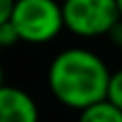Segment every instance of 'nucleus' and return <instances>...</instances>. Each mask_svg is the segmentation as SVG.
Returning <instances> with one entry per match:
<instances>
[{
  "label": "nucleus",
  "mask_w": 122,
  "mask_h": 122,
  "mask_svg": "<svg viewBox=\"0 0 122 122\" xmlns=\"http://www.w3.org/2000/svg\"><path fill=\"white\" fill-rule=\"evenodd\" d=\"M47 81L51 94L62 105L81 112L105 99L109 69L94 51L69 47L51 60Z\"/></svg>",
  "instance_id": "1"
},
{
  "label": "nucleus",
  "mask_w": 122,
  "mask_h": 122,
  "mask_svg": "<svg viewBox=\"0 0 122 122\" xmlns=\"http://www.w3.org/2000/svg\"><path fill=\"white\" fill-rule=\"evenodd\" d=\"M9 21L19 41L41 45L56 39L64 28L62 4L56 0H15Z\"/></svg>",
  "instance_id": "2"
},
{
  "label": "nucleus",
  "mask_w": 122,
  "mask_h": 122,
  "mask_svg": "<svg viewBox=\"0 0 122 122\" xmlns=\"http://www.w3.org/2000/svg\"><path fill=\"white\" fill-rule=\"evenodd\" d=\"M64 28L77 36H101L120 19L116 0H64Z\"/></svg>",
  "instance_id": "3"
},
{
  "label": "nucleus",
  "mask_w": 122,
  "mask_h": 122,
  "mask_svg": "<svg viewBox=\"0 0 122 122\" xmlns=\"http://www.w3.org/2000/svg\"><path fill=\"white\" fill-rule=\"evenodd\" d=\"M0 122H39V107L34 99L13 86L0 88Z\"/></svg>",
  "instance_id": "4"
},
{
  "label": "nucleus",
  "mask_w": 122,
  "mask_h": 122,
  "mask_svg": "<svg viewBox=\"0 0 122 122\" xmlns=\"http://www.w3.org/2000/svg\"><path fill=\"white\" fill-rule=\"evenodd\" d=\"M77 122H122V109L112 105L107 99H103V101L81 109Z\"/></svg>",
  "instance_id": "5"
},
{
  "label": "nucleus",
  "mask_w": 122,
  "mask_h": 122,
  "mask_svg": "<svg viewBox=\"0 0 122 122\" xmlns=\"http://www.w3.org/2000/svg\"><path fill=\"white\" fill-rule=\"evenodd\" d=\"M105 99L116 105L118 109H122V71L109 73V81H107V94Z\"/></svg>",
  "instance_id": "6"
},
{
  "label": "nucleus",
  "mask_w": 122,
  "mask_h": 122,
  "mask_svg": "<svg viewBox=\"0 0 122 122\" xmlns=\"http://www.w3.org/2000/svg\"><path fill=\"white\" fill-rule=\"evenodd\" d=\"M107 34H109V39H112L114 45H120V47H122V17L112 26V28H109Z\"/></svg>",
  "instance_id": "7"
},
{
  "label": "nucleus",
  "mask_w": 122,
  "mask_h": 122,
  "mask_svg": "<svg viewBox=\"0 0 122 122\" xmlns=\"http://www.w3.org/2000/svg\"><path fill=\"white\" fill-rule=\"evenodd\" d=\"M13 4H15V0H0V24L2 21H9L11 11H13Z\"/></svg>",
  "instance_id": "8"
},
{
  "label": "nucleus",
  "mask_w": 122,
  "mask_h": 122,
  "mask_svg": "<svg viewBox=\"0 0 122 122\" xmlns=\"http://www.w3.org/2000/svg\"><path fill=\"white\" fill-rule=\"evenodd\" d=\"M4 86V71H2V64H0V88Z\"/></svg>",
  "instance_id": "9"
},
{
  "label": "nucleus",
  "mask_w": 122,
  "mask_h": 122,
  "mask_svg": "<svg viewBox=\"0 0 122 122\" xmlns=\"http://www.w3.org/2000/svg\"><path fill=\"white\" fill-rule=\"evenodd\" d=\"M116 4H118V11H120V17H122V0H116Z\"/></svg>",
  "instance_id": "10"
},
{
  "label": "nucleus",
  "mask_w": 122,
  "mask_h": 122,
  "mask_svg": "<svg viewBox=\"0 0 122 122\" xmlns=\"http://www.w3.org/2000/svg\"><path fill=\"white\" fill-rule=\"evenodd\" d=\"M2 47H4V43H2V36H0V49H2Z\"/></svg>",
  "instance_id": "11"
}]
</instances>
